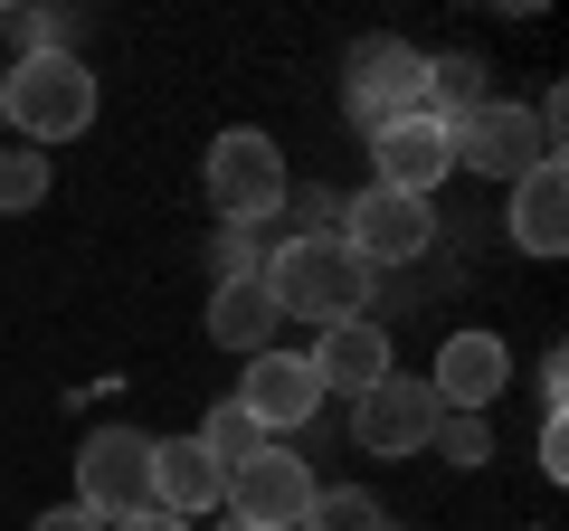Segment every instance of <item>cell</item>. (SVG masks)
<instances>
[{
    "label": "cell",
    "mask_w": 569,
    "mask_h": 531,
    "mask_svg": "<svg viewBox=\"0 0 569 531\" xmlns=\"http://www.w3.org/2000/svg\"><path fill=\"white\" fill-rule=\"evenodd\" d=\"M257 285H266V304H276L284 323H313V332L370 323V304H380V275H370L342 238H284V247H266Z\"/></svg>",
    "instance_id": "cell-1"
},
{
    "label": "cell",
    "mask_w": 569,
    "mask_h": 531,
    "mask_svg": "<svg viewBox=\"0 0 569 531\" xmlns=\"http://www.w3.org/2000/svg\"><path fill=\"white\" fill-rule=\"evenodd\" d=\"M200 190H209V209H219L228 228H266V219H284V190H295V171H284L276 133H257V123H228L219 143H209V162H200Z\"/></svg>",
    "instance_id": "cell-2"
},
{
    "label": "cell",
    "mask_w": 569,
    "mask_h": 531,
    "mask_svg": "<svg viewBox=\"0 0 569 531\" xmlns=\"http://www.w3.org/2000/svg\"><path fill=\"white\" fill-rule=\"evenodd\" d=\"M0 114L29 133V152H58L96 123V77H86V58H20L0 77Z\"/></svg>",
    "instance_id": "cell-3"
},
{
    "label": "cell",
    "mask_w": 569,
    "mask_h": 531,
    "mask_svg": "<svg viewBox=\"0 0 569 531\" xmlns=\"http://www.w3.org/2000/svg\"><path fill=\"white\" fill-rule=\"evenodd\" d=\"M332 238H342L370 275H380V266H418L427 247H437V200H408V190H380V181H370L361 200H342Z\"/></svg>",
    "instance_id": "cell-4"
},
{
    "label": "cell",
    "mask_w": 569,
    "mask_h": 531,
    "mask_svg": "<svg viewBox=\"0 0 569 531\" xmlns=\"http://www.w3.org/2000/svg\"><path fill=\"white\" fill-rule=\"evenodd\" d=\"M313 465L295 447H276V437H266L257 455H247V465H228V522H247V531H305V512H313Z\"/></svg>",
    "instance_id": "cell-5"
},
{
    "label": "cell",
    "mask_w": 569,
    "mask_h": 531,
    "mask_svg": "<svg viewBox=\"0 0 569 531\" xmlns=\"http://www.w3.org/2000/svg\"><path fill=\"white\" fill-rule=\"evenodd\" d=\"M447 143H456V171H485V181H522V171H541L550 152H541V123H531V104H512V96H485V104H466V114L447 123Z\"/></svg>",
    "instance_id": "cell-6"
},
{
    "label": "cell",
    "mask_w": 569,
    "mask_h": 531,
    "mask_svg": "<svg viewBox=\"0 0 569 531\" xmlns=\"http://www.w3.org/2000/svg\"><path fill=\"white\" fill-rule=\"evenodd\" d=\"M418 86H427V48L408 39H361L342 67V114L361 123V133H380V123L418 114Z\"/></svg>",
    "instance_id": "cell-7"
},
{
    "label": "cell",
    "mask_w": 569,
    "mask_h": 531,
    "mask_svg": "<svg viewBox=\"0 0 569 531\" xmlns=\"http://www.w3.org/2000/svg\"><path fill=\"white\" fill-rule=\"evenodd\" d=\"M77 503L96 522H123V512L152 503V437L142 428H96L77 447Z\"/></svg>",
    "instance_id": "cell-8"
},
{
    "label": "cell",
    "mask_w": 569,
    "mask_h": 531,
    "mask_svg": "<svg viewBox=\"0 0 569 531\" xmlns=\"http://www.w3.org/2000/svg\"><path fill=\"white\" fill-rule=\"evenodd\" d=\"M437 389L408 380V370H389L380 389H361L351 399V437H361V455H427V437H437Z\"/></svg>",
    "instance_id": "cell-9"
},
{
    "label": "cell",
    "mask_w": 569,
    "mask_h": 531,
    "mask_svg": "<svg viewBox=\"0 0 569 531\" xmlns=\"http://www.w3.org/2000/svg\"><path fill=\"white\" fill-rule=\"evenodd\" d=\"M238 409L257 418V437H295V428H313V409H323V380H313V361L305 351H257V361H247V380H238Z\"/></svg>",
    "instance_id": "cell-10"
},
{
    "label": "cell",
    "mask_w": 569,
    "mask_h": 531,
    "mask_svg": "<svg viewBox=\"0 0 569 531\" xmlns=\"http://www.w3.org/2000/svg\"><path fill=\"white\" fill-rule=\"evenodd\" d=\"M370 171H380V190H408V200H437V181L456 171V143L437 114H399L370 133Z\"/></svg>",
    "instance_id": "cell-11"
},
{
    "label": "cell",
    "mask_w": 569,
    "mask_h": 531,
    "mask_svg": "<svg viewBox=\"0 0 569 531\" xmlns=\"http://www.w3.org/2000/svg\"><path fill=\"white\" fill-rule=\"evenodd\" d=\"M427 389H437V409L485 418L493 399L512 389V351L493 342V332H447V342H437V370H427Z\"/></svg>",
    "instance_id": "cell-12"
},
{
    "label": "cell",
    "mask_w": 569,
    "mask_h": 531,
    "mask_svg": "<svg viewBox=\"0 0 569 531\" xmlns=\"http://www.w3.org/2000/svg\"><path fill=\"white\" fill-rule=\"evenodd\" d=\"M228 503V465L200 447V437H152V512L171 522H209Z\"/></svg>",
    "instance_id": "cell-13"
},
{
    "label": "cell",
    "mask_w": 569,
    "mask_h": 531,
    "mask_svg": "<svg viewBox=\"0 0 569 531\" xmlns=\"http://www.w3.org/2000/svg\"><path fill=\"white\" fill-rule=\"evenodd\" d=\"M313 380H323V399L342 389V399H361V389H380L389 370H399V351H389V323L370 313V323H332V332H313Z\"/></svg>",
    "instance_id": "cell-14"
},
{
    "label": "cell",
    "mask_w": 569,
    "mask_h": 531,
    "mask_svg": "<svg viewBox=\"0 0 569 531\" xmlns=\"http://www.w3.org/2000/svg\"><path fill=\"white\" fill-rule=\"evenodd\" d=\"M503 228H512V247H522V257H560V247H569V171H560V162L522 171V181H512Z\"/></svg>",
    "instance_id": "cell-15"
},
{
    "label": "cell",
    "mask_w": 569,
    "mask_h": 531,
    "mask_svg": "<svg viewBox=\"0 0 569 531\" xmlns=\"http://www.w3.org/2000/svg\"><path fill=\"white\" fill-rule=\"evenodd\" d=\"M209 342L238 351V361H257V351L284 342V313L266 304V285H209Z\"/></svg>",
    "instance_id": "cell-16"
},
{
    "label": "cell",
    "mask_w": 569,
    "mask_h": 531,
    "mask_svg": "<svg viewBox=\"0 0 569 531\" xmlns=\"http://www.w3.org/2000/svg\"><path fill=\"white\" fill-rule=\"evenodd\" d=\"M305 531H389V512L370 503L361 484H323V493H313V512H305Z\"/></svg>",
    "instance_id": "cell-17"
},
{
    "label": "cell",
    "mask_w": 569,
    "mask_h": 531,
    "mask_svg": "<svg viewBox=\"0 0 569 531\" xmlns=\"http://www.w3.org/2000/svg\"><path fill=\"white\" fill-rule=\"evenodd\" d=\"M190 437H200V447L219 455V465H247V455L266 447V437H257V418H247L238 399H219V409H209V418H200V428H190Z\"/></svg>",
    "instance_id": "cell-18"
},
{
    "label": "cell",
    "mask_w": 569,
    "mask_h": 531,
    "mask_svg": "<svg viewBox=\"0 0 569 531\" xmlns=\"http://www.w3.org/2000/svg\"><path fill=\"white\" fill-rule=\"evenodd\" d=\"M427 455H447V465L456 474H475V465H493V428H485V418H437V437H427Z\"/></svg>",
    "instance_id": "cell-19"
},
{
    "label": "cell",
    "mask_w": 569,
    "mask_h": 531,
    "mask_svg": "<svg viewBox=\"0 0 569 531\" xmlns=\"http://www.w3.org/2000/svg\"><path fill=\"white\" fill-rule=\"evenodd\" d=\"M48 152H0V209H10V219H20V209H39L48 200Z\"/></svg>",
    "instance_id": "cell-20"
},
{
    "label": "cell",
    "mask_w": 569,
    "mask_h": 531,
    "mask_svg": "<svg viewBox=\"0 0 569 531\" xmlns=\"http://www.w3.org/2000/svg\"><path fill=\"white\" fill-rule=\"evenodd\" d=\"M209 266H219V285H257V275H266V238H257V228H219Z\"/></svg>",
    "instance_id": "cell-21"
},
{
    "label": "cell",
    "mask_w": 569,
    "mask_h": 531,
    "mask_svg": "<svg viewBox=\"0 0 569 531\" xmlns=\"http://www.w3.org/2000/svg\"><path fill=\"white\" fill-rule=\"evenodd\" d=\"M29 531H104V522H96V512H86V503H58V512H39V522H29Z\"/></svg>",
    "instance_id": "cell-22"
},
{
    "label": "cell",
    "mask_w": 569,
    "mask_h": 531,
    "mask_svg": "<svg viewBox=\"0 0 569 531\" xmlns=\"http://www.w3.org/2000/svg\"><path fill=\"white\" fill-rule=\"evenodd\" d=\"M104 531H200V522H171V512L142 503V512H123V522H104Z\"/></svg>",
    "instance_id": "cell-23"
},
{
    "label": "cell",
    "mask_w": 569,
    "mask_h": 531,
    "mask_svg": "<svg viewBox=\"0 0 569 531\" xmlns=\"http://www.w3.org/2000/svg\"><path fill=\"white\" fill-rule=\"evenodd\" d=\"M200 531H247V522H228V512H209V522H200Z\"/></svg>",
    "instance_id": "cell-24"
},
{
    "label": "cell",
    "mask_w": 569,
    "mask_h": 531,
    "mask_svg": "<svg viewBox=\"0 0 569 531\" xmlns=\"http://www.w3.org/2000/svg\"><path fill=\"white\" fill-rule=\"evenodd\" d=\"M0 133H10V114H0Z\"/></svg>",
    "instance_id": "cell-25"
}]
</instances>
